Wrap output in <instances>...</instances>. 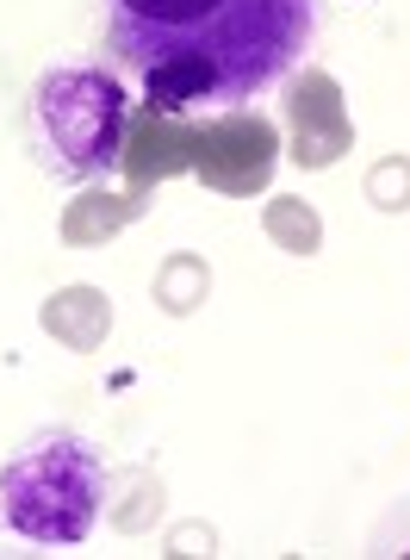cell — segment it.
<instances>
[{
    "mask_svg": "<svg viewBox=\"0 0 410 560\" xmlns=\"http://www.w3.org/2000/svg\"><path fill=\"white\" fill-rule=\"evenodd\" d=\"M106 467L94 442L75 430H44L0 467V529L38 541V548H75L94 536Z\"/></svg>",
    "mask_w": 410,
    "mask_h": 560,
    "instance_id": "7a4b0ae2",
    "label": "cell"
},
{
    "mask_svg": "<svg viewBox=\"0 0 410 560\" xmlns=\"http://www.w3.org/2000/svg\"><path fill=\"white\" fill-rule=\"evenodd\" d=\"M106 38L150 113H231L312 50L317 0H106Z\"/></svg>",
    "mask_w": 410,
    "mask_h": 560,
    "instance_id": "6da1fadb",
    "label": "cell"
},
{
    "mask_svg": "<svg viewBox=\"0 0 410 560\" xmlns=\"http://www.w3.org/2000/svg\"><path fill=\"white\" fill-rule=\"evenodd\" d=\"M25 143H32V162L57 180L106 175L125 143V88L87 62L44 69L25 106Z\"/></svg>",
    "mask_w": 410,
    "mask_h": 560,
    "instance_id": "3957f363",
    "label": "cell"
}]
</instances>
